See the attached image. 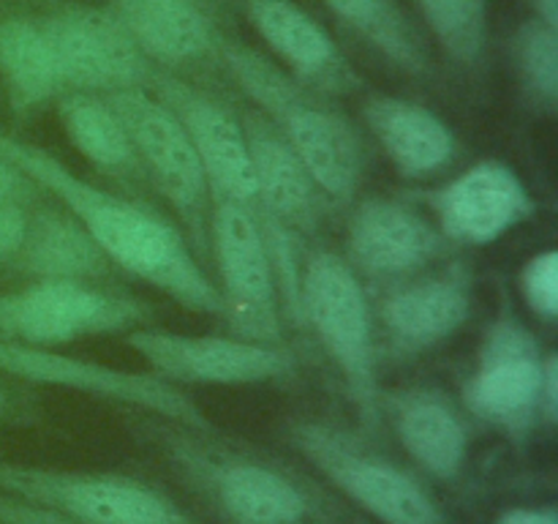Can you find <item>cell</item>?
Listing matches in <instances>:
<instances>
[{"mask_svg":"<svg viewBox=\"0 0 558 524\" xmlns=\"http://www.w3.org/2000/svg\"><path fill=\"white\" fill-rule=\"evenodd\" d=\"M136 431L169 473L223 524H360V519L287 458L213 429L140 413Z\"/></svg>","mask_w":558,"mask_h":524,"instance_id":"6da1fadb","label":"cell"},{"mask_svg":"<svg viewBox=\"0 0 558 524\" xmlns=\"http://www.w3.org/2000/svg\"><path fill=\"white\" fill-rule=\"evenodd\" d=\"M0 153L14 162L38 189L85 227L112 267L167 295L185 311L221 317V295L194 254L185 235L150 207L104 191L44 147L0 131Z\"/></svg>","mask_w":558,"mask_h":524,"instance_id":"7a4b0ae2","label":"cell"},{"mask_svg":"<svg viewBox=\"0 0 558 524\" xmlns=\"http://www.w3.org/2000/svg\"><path fill=\"white\" fill-rule=\"evenodd\" d=\"M218 69L251 98L278 134L289 142L327 205H349L365 172V145L360 129L330 102V96L294 80L259 49L223 33Z\"/></svg>","mask_w":558,"mask_h":524,"instance_id":"3957f363","label":"cell"},{"mask_svg":"<svg viewBox=\"0 0 558 524\" xmlns=\"http://www.w3.org/2000/svg\"><path fill=\"white\" fill-rule=\"evenodd\" d=\"M300 322L314 333L341 374L363 429H379L381 385L374 311L360 276L336 251H316L300 271Z\"/></svg>","mask_w":558,"mask_h":524,"instance_id":"277c9868","label":"cell"},{"mask_svg":"<svg viewBox=\"0 0 558 524\" xmlns=\"http://www.w3.org/2000/svg\"><path fill=\"white\" fill-rule=\"evenodd\" d=\"M287 442L343 500L379 524H447L423 480L360 434L325 420H292Z\"/></svg>","mask_w":558,"mask_h":524,"instance_id":"5b68a950","label":"cell"},{"mask_svg":"<svg viewBox=\"0 0 558 524\" xmlns=\"http://www.w3.org/2000/svg\"><path fill=\"white\" fill-rule=\"evenodd\" d=\"M156 322L147 300L101 282H49L0 293V338L33 347H60L98 336H125Z\"/></svg>","mask_w":558,"mask_h":524,"instance_id":"8992f818","label":"cell"},{"mask_svg":"<svg viewBox=\"0 0 558 524\" xmlns=\"http://www.w3.org/2000/svg\"><path fill=\"white\" fill-rule=\"evenodd\" d=\"M0 495L85 524H207L158 486L114 473L0 462Z\"/></svg>","mask_w":558,"mask_h":524,"instance_id":"52a82bcc","label":"cell"},{"mask_svg":"<svg viewBox=\"0 0 558 524\" xmlns=\"http://www.w3.org/2000/svg\"><path fill=\"white\" fill-rule=\"evenodd\" d=\"M104 98L120 115L134 142L145 183L169 202L183 224L189 246L199 260H205L210 254L213 196L205 167L180 120L142 87L107 93Z\"/></svg>","mask_w":558,"mask_h":524,"instance_id":"ba28073f","label":"cell"},{"mask_svg":"<svg viewBox=\"0 0 558 524\" xmlns=\"http://www.w3.org/2000/svg\"><path fill=\"white\" fill-rule=\"evenodd\" d=\"M210 254L216 260L221 320L232 327V336L283 344L281 293L270 246L254 207L234 200H213Z\"/></svg>","mask_w":558,"mask_h":524,"instance_id":"9c48e42d","label":"cell"},{"mask_svg":"<svg viewBox=\"0 0 558 524\" xmlns=\"http://www.w3.org/2000/svg\"><path fill=\"white\" fill-rule=\"evenodd\" d=\"M0 371L33 382V385L85 393V396L104 398V402L174 420V424L213 429L210 418L183 388L150 371L118 369V366L60 353L54 347H33V344L9 342V338H0Z\"/></svg>","mask_w":558,"mask_h":524,"instance_id":"30bf717a","label":"cell"},{"mask_svg":"<svg viewBox=\"0 0 558 524\" xmlns=\"http://www.w3.org/2000/svg\"><path fill=\"white\" fill-rule=\"evenodd\" d=\"M125 344L145 360L150 374L172 385H262L292 377L300 360L287 344L251 342L240 336H191V333L136 327Z\"/></svg>","mask_w":558,"mask_h":524,"instance_id":"8fae6325","label":"cell"},{"mask_svg":"<svg viewBox=\"0 0 558 524\" xmlns=\"http://www.w3.org/2000/svg\"><path fill=\"white\" fill-rule=\"evenodd\" d=\"M545 349L515 314H501L485 331L477 366L463 382V407L477 420L526 437L539 424V380Z\"/></svg>","mask_w":558,"mask_h":524,"instance_id":"7c38bea8","label":"cell"},{"mask_svg":"<svg viewBox=\"0 0 558 524\" xmlns=\"http://www.w3.org/2000/svg\"><path fill=\"white\" fill-rule=\"evenodd\" d=\"M58 55L65 91L107 93L147 91L156 66L145 58L107 5L63 0L41 14Z\"/></svg>","mask_w":558,"mask_h":524,"instance_id":"4fadbf2b","label":"cell"},{"mask_svg":"<svg viewBox=\"0 0 558 524\" xmlns=\"http://www.w3.org/2000/svg\"><path fill=\"white\" fill-rule=\"evenodd\" d=\"M472 309L474 276L461 262L385 284L371 303L374 325L396 358H417L445 344L466 325Z\"/></svg>","mask_w":558,"mask_h":524,"instance_id":"5bb4252c","label":"cell"},{"mask_svg":"<svg viewBox=\"0 0 558 524\" xmlns=\"http://www.w3.org/2000/svg\"><path fill=\"white\" fill-rule=\"evenodd\" d=\"M147 91L180 120L189 134L202 167L213 200H234L251 205L254 200V172H251L248 145H245L240 115L202 87L191 85L172 71L153 69Z\"/></svg>","mask_w":558,"mask_h":524,"instance_id":"9a60e30c","label":"cell"},{"mask_svg":"<svg viewBox=\"0 0 558 524\" xmlns=\"http://www.w3.org/2000/svg\"><path fill=\"white\" fill-rule=\"evenodd\" d=\"M441 238L458 246H488L534 216L532 194L505 162L485 158L450 183L425 194Z\"/></svg>","mask_w":558,"mask_h":524,"instance_id":"2e32d148","label":"cell"},{"mask_svg":"<svg viewBox=\"0 0 558 524\" xmlns=\"http://www.w3.org/2000/svg\"><path fill=\"white\" fill-rule=\"evenodd\" d=\"M445 249V238L409 202L368 196L347 222V257L357 276L390 284L425 271Z\"/></svg>","mask_w":558,"mask_h":524,"instance_id":"e0dca14e","label":"cell"},{"mask_svg":"<svg viewBox=\"0 0 558 524\" xmlns=\"http://www.w3.org/2000/svg\"><path fill=\"white\" fill-rule=\"evenodd\" d=\"M240 5L256 36L298 82L325 96H343L363 85L336 38L298 0H240Z\"/></svg>","mask_w":558,"mask_h":524,"instance_id":"ac0fdd59","label":"cell"},{"mask_svg":"<svg viewBox=\"0 0 558 524\" xmlns=\"http://www.w3.org/2000/svg\"><path fill=\"white\" fill-rule=\"evenodd\" d=\"M379 415L425 475L452 484L469 458V426L436 388L412 385L379 393Z\"/></svg>","mask_w":558,"mask_h":524,"instance_id":"d6986e66","label":"cell"},{"mask_svg":"<svg viewBox=\"0 0 558 524\" xmlns=\"http://www.w3.org/2000/svg\"><path fill=\"white\" fill-rule=\"evenodd\" d=\"M107 9L158 69H218L223 31L196 0H107Z\"/></svg>","mask_w":558,"mask_h":524,"instance_id":"ffe728a7","label":"cell"},{"mask_svg":"<svg viewBox=\"0 0 558 524\" xmlns=\"http://www.w3.org/2000/svg\"><path fill=\"white\" fill-rule=\"evenodd\" d=\"M365 129L371 131L387 162L401 178L423 180L450 167L458 142L450 126L430 107L398 96L374 93L360 107Z\"/></svg>","mask_w":558,"mask_h":524,"instance_id":"44dd1931","label":"cell"},{"mask_svg":"<svg viewBox=\"0 0 558 524\" xmlns=\"http://www.w3.org/2000/svg\"><path fill=\"white\" fill-rule=\"evenodd\" d=\"M9 262L36 282H101L112 276V262L65 207L27 213L22 243Z\"/></svg>","mask_w":558,"mask_h":524,"instance_id":"7402d4cb","label":"cell"},{"mask_svg":"<svg viewBox=\"0 0 558 524\" xmlns=\"http://www.w3.org/2000/svg\"><path fill=\"white\" fill-rule=\"evenodd\" d=\"M0 85L16 112H31L65 93L41 16L11 14L0 20Z\"/></svg>","mask_w":558,"mask_h":524,"instance_id":"603a6c76","label":"cell"},{"mask_svg":"<svg viewBox=\"0 0 558 524\" xmlns=\"http://www.w3.org/2000/svg\"><path fill=\"white\" fill-rule=\"evenodd\" d=\"M58 118L71 145L98 172L109 175L120 183L145 180L134 142H131L120 115L107 104V98L96 96V93L65 91L63 96H58Z\"/></svg>","mask_w":558,"mask_h":524,"instance_id":"cb8c5ba5","label":"cell"},{"mask_svg":"<svg viewBox=\"0 0 558 524\" xmlns=\"http://www.w3.org/2000/svg\"><path fill=\"white\" fill-rule=\"evenodd\" d=\"M347 31L363 38L379 58L409 76L434 74V58L423 33L398 0H322Z\"/></svg>","mask_w":558,"mask_h":524,"instance_id":"d4e9b609","label":"cell"},{"mask_svg":"<svg viewBox=\"0 0 558 524\" xmlns=\"http://www.w3.org/2000/svg\"><path fill=\"white\" fill-rule=\"evenodd\" d=\"M430 36L461 69H477L488 49V0H414Z\"/></svg>","mask_w":558,"mask_h":524,"instance_id":"484cf974","label":"cell"},{"mask_svg":"<svg viewBox=\"0 0 558 524\" xmlns=\"http://www.w3.org/2000/svg\"><path fill=\"white\" fill-rule=\"evenodd\" d=\"M510 55L523 96L534 109L554 112L558 107V27L532 16L512 33Z\"/></svg>","mask_w":558,"mask_h":524,"instance_id":"4316f807","label":"cell"},{"mask_svg":"<svg viewBox=\"0 0 558 524\" xmlns=\"http://www.w3.org/2000/svg\"><path fill=\"white\" fill-rule=\"evenodd\" d=\"M521 293L529 309L539 320H554L558 314V251L548 249L534 254L521 271Z\"/></svg>","mask_w":558,"mask_h":524,"instance_id":"83f0119b","label":"cell"},{"mask_svg":"<svg viewBox=\"0 0 558 524\" xmlns=\"http://www.w3.org/2000/svg\"><path fill=\"white\" fill-rule=\"evenodd\" d=\"M0 524H85L74 522V519H65L60 513L47 511V508L31 505V502H22L16 497L0 495Z\"/></svg>","mask_w":558,"mask_h":524,"instance_id":"f1b7e54d","label":"cell"},{"mask_svg":"<svg viewBox=\"0 0 558 524\" xmlns=\"http://www.w3.org/2000/svg\"><path fill=\"white\" fill-rule=\"evenodd\" d=\"M38 186L16 167L14 162L0 153V202H14V205L27 207L36 196Z\"/></svg>","mask_w":558,"mask_h":524,"instance_id":"f546056e","label":"cell"},{"mask_svg":"<svg viewBox=\"0 0 558 524\" xmlns=\"http://www.w3.org/2000/svg\"><path fill=\"white\" fill-rule=\"evenodd\" d=\"M27 227V207L0 202V262H9L22 243Z\"/></svg>","mask_w":558,"mask_h":524,"instance_id":"4dcf8cb0","label":"cell"},{"mask_svg":"<svg viewBox=\"0 0 558 524\" xmlns=\"http://www.w3.org/2000/svg\"><path fill=\"white\" fill-rule=\"evenodd\" d=\"M558 418V355H545L539 380V424H556Z\"/></svg>","mask_w":558,"mask_h":524,"instance_id":"1f68e13d","label":"cell"},{"mask_svg":"<svg viewBox=\"0 0 558 524\" xmlns=\"http://www.w3.org/2000/svg\"><path fill=\"white\" fill-rule=\"evenodd\" d=\"M496 524H558V511L554 505L539 508H512Z\"/></svg>","mask_w":558,"mask_h":524,"instance_id":"d6a6232c","label":"cell"},{"mask_svg":"<svg viewBox=\"0 0 558 524\" xmlns=\"http://www.w3.org/2000/svg\"><path fill=\"white\" fill-rule=\"evenodd\" d=\"M523 3L534 11V16H537V20L558 27V0H523Z\"/></svg>","mask_w":558,"mask_h":524,"instance_id":"836d02e7","label":"cell"},{"mask_svg":"<svg viewBox=\"0 0 558 524\" xmlns=\"http://www.w3.org/2000/svg\"><path fill=\"white\" fill-rule=\"evenodd\" d=\"M5 3H11V0H0V5H5Z\"/></svg>","mask_w":558,"mask_h":524,"instance_id":"e575fe53","label":"cell"}]
</instances>
